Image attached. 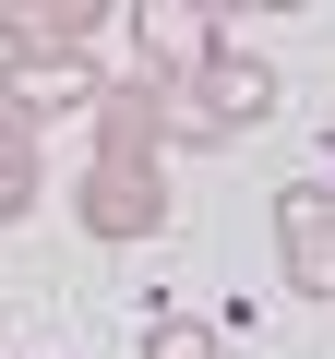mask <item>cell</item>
Masks as SVG:
<instances>
[{
  "label": "cell",
  "instance_id": "6da1fadb",
  "mask_svg": "<svg viewBox=\"0 0 335 359\" xmlns=\"http://www.w3.org/2000/svg\"><path fill=\"white\" fill-rule=\"evenodd\" d=\"M72 228H84V240H156V228H168V168H96V156H84Z\"/></svg>",
  "mask_w": 335,
  "mask_h": 359
},
{
  "label": "cell",
  "instance_id": "7a4b0ae2",
  "mask_svg": "<svg viewBox=\"0 0 335 359\" xmlns=\"http://www.w3.org/2000/svg\"><path fill=\"white\" fill-rule=\"evenodd\" d=\"M84 132H96V168H168V84H144V72L96 84Z\"/></svg>",
  "mask_w": 335,
  "mask_h": 359
},
{
  "label": "cell",
  "instance_id": "3957f363",
  "mask_svg": "<svg viewBox=\"0 0 335 359\" xmlns=\"http://www.w3.org/2000/svg\"><path fill=\"white\" fill-rule=\"evenodd\" d=\"M275 264H287L299 299L335 311V192H323V180H287V192H275Z\"/></svg>",
  "mask_w": 335,
  "mask_h": 359
},
{
  "label": "cell",
  "instance_id": "277c9868",
  "mask_svg": "<svg viewBox=\"0 0 335 359\" xmlns=\"http://www.w3.org/2000/svg\"><path fill=\"white\" fill-rule=\"evenodd\" d=\"M108 25H120L108 0H13L0 13V60H96Z\"/></svg>",
  "mask_w": 335,
  "mask_h": 359
},
{
  "label": "cell",
  "instance_id": "5b68a950",
  "mask_svg": "<svg viewBox=\"0 0 335 359\" xmlns=\"http://www.w3.org/2000/svg\"><path fill=\"white\" fill-rule=\"evenodd\" d=\"M0 96L48 132L60 108H96V60H0Z\"/></svg>",
  "mask_w": 335,
  "mask_h": 359
},
{
  "label": "cell",
  "instance_id": "8992f818",
  "mask_svg": "<svg viewBox=\"0 0 335 359\" xmlns=\"http://www.w3.org/2000/svg\"><path fill=\"white\" fill-rule=\"evenodd\" d=\"M48 204V144H36V120L0 96V228H25Z\"/></svg>",
  "mask_w": 335,
  "mask_h": 359
},
{
  "label": "cell",
  "instance_id": "52a82bcc",
  "mask_svg": "<svg viewBox=\"0 0 335 359\" xmlns=\"http://www.w3.org/2000/svg\"><path fill=\"white\" fill-rule=\"evenodd\" d=\"M144 359H216V323L204 311H156L144 323Z\"/></svg>",
  "mask_w": 335,
  "mask_h": 359
},
{
  "label": "cell",
  "instance_id": "ba28073f",
  "mask_svg": "<svg viewBox=\"0 0 335 359\" xmlns=\"http://www.w3.org/2000/svg\"><path fill=\"white\" fill-rule=\"evenodd\" d=\"M323 192H335V180H323Z\"/></svg>",
  "mask_w": 335,
  "mask_h": 359
}]
</instances>
